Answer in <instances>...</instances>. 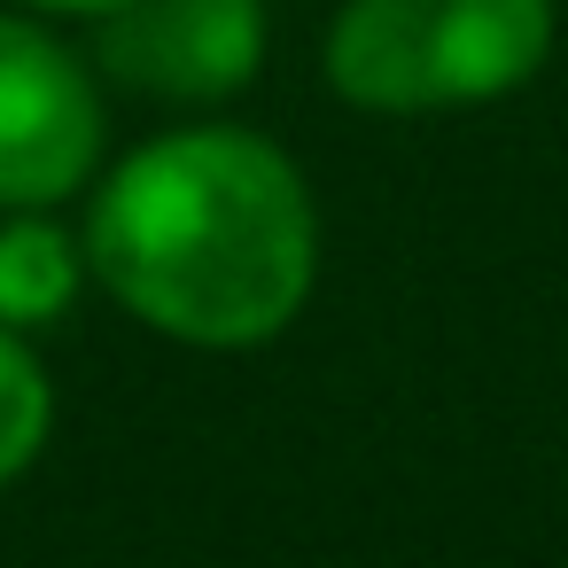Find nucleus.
Here are the masks:
<instances>
[{
  "label": "nucleus",
  "mask_w": 568,
  "mask_h": 568,
  "mask_svg": "<svg viewBox=\"0 0 568 568\" xmlns=\"http://www.w3.org/2000/svg\"><path fill=\"white\" fill-rule=\"evenodd\" d=\"M87 273L149 335L265 351L320 281V203L296 156L250 125H172L125 149L87 203Z\"/></svg>",
  "instance_id": "1"
},
{
  "label": "nucleus",
  "mask_w": 568,
  "mask_h": 568,
  "mask_svg": "<svg viewBox=\"0 0 568 568\" xmlns=\"http://www.w3.org/2000/svg\"><path fill=\"white\" fill-rule=\"evenodd\" d=\"M552 0H343L320 71L366 118L483 110L552 55Z\"/></svg>",
  "instance_id": "2"
},
{
  "label": "nucleus",
  "mask_w": 568,
  "mask_h": 568,
  "mask_svg": "<svg viewBox=\"0 0 568 568\" xmlns=\"http://www.w3.org/2000/svg\"><path fill=\"white\" fill-rule=\"evenodd\" d=\"M110 102L55 17L0 9V211H63L102 180Z\"/></svg>",
  "instance_id": "3"
},
{
  "label": "nucleus",
  "mask_w": 568,
  "mask_h": 568,
  "mask_svg": "<svg viewBox=\"0 0 568 568\" xmlns=\"http://www.w3.org/2000/svg\"><path fill=\"white\" fill-rule=\"evenodd\" d=\"M102 87L219 110L265 71V0H125L94 24Z\"/></svg>",
  "instance_id": "4"
},
{
  "label": "nucleus",
  "mask_w": 568,
  "mask_h": 568,
  "mask_svg": "<svg viewBox=\"0 0 568 568\" xmlns=\"http://www.w3.org/2000/svg\"><path fill=\"white\" fill-rule=\"evenodd\" d=\"M87 281V242L55 211H0V327H55Z\"/></svg>",
  "instance_id": "5"
},
{
  "label": "nucleus",
  "mask_w": 568,
  "mask_h": 568,
  "mask_svg": "<svg viewBox=\"0 0 568 568\" xmlns=\"http://www.w3.org/2000/svg\"><path fill=\"white\" fill-rule=\"evenodd\" d=\"M48 436H55V374L32 351V335L0 327V490L40 467Z\"/></svg>",
  "instance_id": "6"
},
{
  "label": "nucleus",
  "mask_w": 568,
  "mask_h": 568,
  "mask_svg": "<svg viewBox=\"0 0 568 568\" xmlns=\"http://www.w3.org/2000/svg\"><path fill=\"white\" fill-rule=\"evenodd\" d=\"M17 9H32V17H71V24H102V17L125 9V0H17Z\"/></svg>",
  "instance_id": "7"
}]
</instances>
